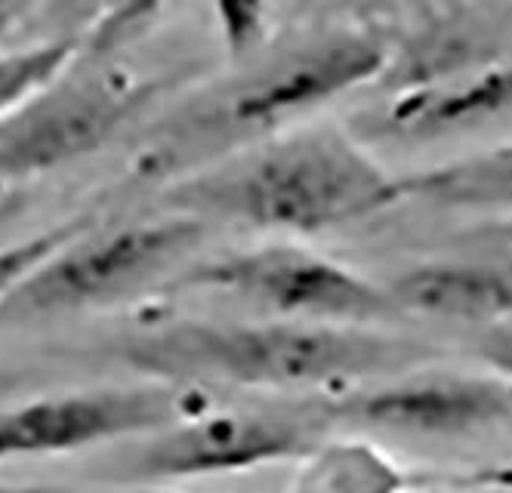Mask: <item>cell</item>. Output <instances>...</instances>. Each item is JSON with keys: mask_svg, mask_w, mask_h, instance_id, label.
Wrapping results in <instances>:
<instances>
[{"mask_svg": "<svg viewBox=\"0 0 512 493\" xmlns=\"http://www.w3.org/2000/svg\"><path fill=\"white\" fill-rule=\"evenodd\" d=\"M219 41L232 62L256 56L269 34V0H210Z\"/></svg>", "mask_w": 512, "mask_h": 493, "instance_id": "16", "label": "cell"}, {"mask_svg": "<svg viewBox=\"0 0 512 493\" xmlns=\"http://www.w3.org/2000/svg\"><path fill=\"white\" fill-rule=\"evenodd\" d=\"M509 108L512 62L479 68L475 74H438L432 81L411 84L380 111L368 130L386 139L429 142L500 118Z\"/></svg>", "mask_w": 512, "mask_h": 493, "instance_id": "10", "label": "cell"}, {"mask_svg": "<svg viewBox=\"0 0 512 493\" xmlns=\"http://www.w3.org/2000/svg\"><path fill=\"white\" fill-rule=\"evenodd\" d=\"M327 416L398 438H466L512 416V383L466 373H398L374 389H352L324 404Z\"/></svg>", "mask_w": 512, "mask_h": 493, "instance_id": "9", "label": "cell"}, {"mask_svg": "<svg viewBox=\"0 0 512 493\" xmlns=\"http://www.w3.org/2000/svg\"><path fill=\"white\" fill-rule=\"evenodd\" d=\"M469 493H512V487H485V490H469Z\"/></svg>", "mask_w": 512, "mask_h": 493, "instance_id": "23", "label": "cell"}, {"mask_svg": "<svg viewBox=\"0 0 512 493\" xmlns=\"http://www.w3.org/2000/svg\"><path fill=\"white\" fill-rule=\"evenodd\" d=\"M22 210H25L22 188H0V232L10 229V225L22 216Z\"/></svg>", "mask_w": 512, "mask_h": 493, "instance_id": "19", "label": "cell"}, {"mask_svg": "<svg viewBox=\"0 0 512 493\" xmlns=\"http://www.w3.org/2000/svg\"><path fill=\"white\" fill-rule=\"evenodd\" d=\"M324 404L312 407H210L198 401L145 432L130 453V478L145 484L256 472L300 460L318 444Z\"/></svg>", "mask_w": 512, "mask_h": 493, "instance_id": "7", "label": "cell"}, {"mask_svg": "<svg viewBox=\"0 0 512 493\" xmlns=\"http://www.w3.org/2000/svg\"><path fill=\"white\" fill-rule=\"evenodd\" d=\"M401 315L491 327L512 318V265L485 259H432L386 284Z\"/></svg>", "mask_w": 512, "mask_h": 493, "instance_id": "11", "label": "cell"}, {"mask_svg": "<svg viewBox=\"0 0 512 493\" xmlns=\"http://www.w3.org/2000/svg\"><path fill=\"white\" fill-rule=\"evenodd\" d=\"M124 367L189 389H247L275 395H343L368 379L405 373L432 349L374 327L312 321L179 318L124 333L112 343Z\"/></svg>", "mask_w": 512, "mask_h": 493, "instance_id": "1", "label": "cell"}, {"mask_svg": "<svg viewBox=\"0 0 512 493\" xmlns=\"http://www.w3.org/2000/svg\"><path fill=\"white\" fill-rule=\"evenodd\" d=\"M13 493V490H10ZM28 493H34V490H28ZM50 493H59V490H50ZM84 493V490H81ZM96 493H182V490H170V487H124V490H96Z\"/></svg>", "mask_w": 512, "mask_h": 493, "instance_id": "21", "label": "cell"}, {"mask_svg": "<svg viewBox=\"0 0 512 493\" xmlns=\"http://www.w3.org/2000/svg\"><path fill=\"white\" fill-rule=\"evenodd\" d=\"M25 386V373L13 367H0V401L16 398V392Z\"/></svg>", "mask_w": 512, "mask_h": 493, "instance_id": "20", "label": "cell"}, {"mask_svg": "<svg viewBox=\"0 0 512 493\" xmlns=\"http://www.w3.org/2000/svg\"><path fill=\"white\" fill-rule=\"evenodd\" d=\"M179 290L235 299L266 318L374 327L401 318L389 290L300 244H263L189 265Z\"/></svg>", "mask_w": 512, "mask_h": 493, "instance_id": "6", "label": "cell"}, {"mask_svg": "<svg viewBox=\"0 0 512 493\" xmlns=\"http://www.w3.org/2000/svg\"><path fill=\"white\" fill-rule=\"evenodd\" d=\"M389 44L368 28H324L290 41L226 81L182 99L145 127L130 164L133 179L167 185L284 130L321 105L380 81Z\"/></svg>", "mask_w": 512, "mask_h": 493, "instance_id": "2", "label": "cell"}, {"mask_svg": "<svg viewBox=\"0 0 512 493\" xmlns=\"http://www.w3.org/2000/svg\"><path fill=\"white\" fill-rule=\"evenodd\" d=\"M173 84L176 78H145L124 68L118 56L78 50L0 118V188H22L96 155Z\"/></svg>", "mask_w": 512, "mask_h": 493, "instance_id": "5", "label": "cell"}, {"mask_svg": "<svg viewBox=\"0 0 512 493\" xmlns=\"http://www.w3.org/2000/svg\"><path fill=\"white\" fill-rule=\"evenodd\" d=\"M408 475L371 441H318L300 457L294 493H405Z\"/></svg>", "mask_w": 512, "mask_h": 493, "instance_id": "13", "label": "cell"}, {"mask_svg": "<svg viewBox=\"0 0 512 493\" xmlns=\"http://www.w3.org/2000/svg\"><path fill=\"white\" fill-rule=\"evenodd\" d=\"M204 235L207 222L176 210L121 225L93 219L4 299L0 324H50L118 306L186 265Z\"/></svg>", "mask_w": 512, "mask_h": 493, "instance_id": "4", "label": "cell"}, {"mask_svg": "<svg viewBox=\"0 0 512 493\" xmlns=\"http://www.w3.org/2000/svg\"><path fill=\"white\" fill-rule=\"evenodd\" d=\"M28 0H0V16L4 13H25Z\"/></svg>", "mask_w": 512, "mask_h": 493, "instance_id": "22", "label": "cell"}, {"mask_svg": "<svg viewBox=\"0 0 512 493\" xmlns=\"http://www.w3.org/2000/svg\"><path fill=\"white\" fill-rule=\"evenodd\" d=\"M78 47H81V37L56 34L41 44H31V47L0 56V118H4L10 108H16L31 90H38L47 78H53L65 62H71Z\"/></svg>", "mask_w": 512, "mask_h": 493, "instance_id": "14", "label": "cell"}, {"mask_svg": "<svg viewBox=\"0 0 512 493\" xmlns=\"http://www.w3.org/2000/svg\"><path fill=\"white\" fill-rule=\"evenodd\" d=\"M164 7L167 0H99L78 50L87 56H121L136 37L152 28Z\"/></svg>", "mask_w": 512, "mask_h": 493, "instance_id": "15", "label": "cell"}, {"mask_svg": "<svg viewBox=\"0 0 512 493\" xmlns=\"http://www.w3.org/2000/svg\"><path fill=\"white\" fill-rule=\"evenodd\" d=\"M401 201V179L337 127L284 130L164 185L167 210L275 235L346 229Z\"/></svg>", "mask_w": 512, "mask_h": 493, "instance_id": "3", "label": "cell"}, {"mask_svg": "<svg viewBox=\"0 0 512 493\" xmlns=\"http://www.w3.org/2000/svg\"><path fill=\"white\" fill-rule=\"evenodd\" d=\"M401 192L405 198H417L445 210L512 213V145L414 173L401 179Z\"/></svg>", "mask_w": 512, "mask_h": 493, "instance_id": "12", "label": "cell"}, {"mask_svg": "<svg viewBox=\"0 0 512 493\" xmlns=\"http://www.w3.org/2000/svg\"><path fill=\"white\" fill-rule=\"evenodd\" d=\"M96 216H75V219H65L59 225L47 232H38L31 238H22V241H13V244H4L0 247V306H4V299L34 272L38 265L62 244L75 235L78 229H84L87 222H93Z\"/></svg>", "mask_w": 512, "mask_h": 493, "instance_id": "17", "label": "cell"}, {"mask_svg": "<svg viewBox=\"0 0 512 493\" xmlns=\"http://www.w3.org/2000/svg\"><path fill=\"white\" fill-rule=\"evenodd\" d=\"M475 355L494 370V376L512 383V318L482 327L479 343H475Z\"/></svg>", "mask_w": 512, "mask_h": 493, "instance_id": "18", "label": "cell"}, {"mask_svg": "<svg viewBox=\"0 0 512 493\" xmlns=\"http://www.w3.org/2000/svg\"><path fill=\"white\" fill-rule=\"evenodd\" d=\"M204 401L198 389L145 379L133 386L34 395L0 407V466L133 441Z\"/></svg>", "mask_w": 512, "mask_h": 493, "instance_id": "8", "label": "cell"}]
</instances>
